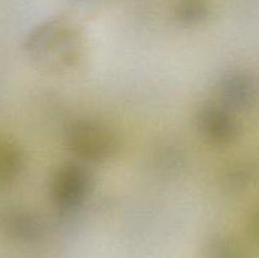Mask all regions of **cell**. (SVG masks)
<instances>
[{
    "instance_id": "6da1fadb",
    "label": "cell",
    "mask_w": 259,
    "mask_h": 258,
    "mask_svg": "<svg viewBox=\"0 0 259 258\" xmlns=\"http://www.w3.org/2000/svg\"><path fill=\"white\" fill-rule=\"evenodd\" d=\"M24 50L38 66L53 72L76 67L83 56V38L75 23L53 18L28 33Z\"/></svg>"
},
{
    "instance_id": "7a4b0ae2",
    "label": "cell",
    "mask_w": 259,
    "mask_h": 258,
    "mask_svg": "<svg viewBox=\"0 0 259 258\" xmlns=\"http://www.w3.org/2000/svg\"><path fill=\"white\" fill-rule=\"evenodd\" d=\"M67 146L76 156L88 161H106L119 153L121 138L115 129L94 120H78L66 133Z\"/></svg>"
},
{
    "instance_id": "3957f363",
    "label": "cell",
    "mask_w": 259,
    "mask_h": 258,
    "mask_svg": "<svg viewBox=\"0 0 259 258\" xmlns=\"http://www.w3.org/2000/svg\"><path fill=\"white\" fill-rule=\"evenodd\" d=\"M90 190V175L83 167L67 164L57 171L51 184V195L57 206L73 209L78 206Z\"/></svg>"
},
{
    "instance_id": "277c9868",
    "label": "cell",
    "mask_w": 259,
    "mask_h": 258,
    "mask_svg": "<svg viewBox=\"0 0 259 258\" xmlns=\"http://www.w3.org/2000/svg\"><path fill=\"white\" fill-rule=\"evenodd\" d=\"M197 126L205 138L217 144H227L238 136V125L227 109L205 105L197 113Z\"/></svg>"
},
{
    "instance_id": "5b68a950",
    "label": "cell",
    "mask_w": 259,
    "mask_h": 258,
    "mask_svg": "<svg viewBox=\"0 0 259 258\" xmlns=\"http://www.w3.org/2000/svg\"><path fill=\"white\" fill-rule=\"evenodd\" d=\"M0 222L8 233L24 239L38 237L42 230L39 219L27 210H8L3 214Z\"/></svg>"
},
{
    "instance_id": "8992f818",
    "label": "cell",
    "mask_w": 259,
    "mask_h": 258,
    "mask_svg": "<svg viewBox=\"0 0 259 258\" xmlns=\"http://www.w3.org/2000/svg\"><path fill=\"white\" fill-rule=\"evenodd\" d=\"M218 91L225 105L240 106L249 98V83L242 73H224L218 83Z\"/></svg>"
},
{
    "instance_id": "52a82bcc",
    "label": "cell",
    "mask_w": 259,
    "mask_h": 258,
    "mask_svg": "<svg viewBox=\"0 0 259 258\" xmlns=\"http://www.w3.org/2000/svg\"><path fill=\"white\" fill-rule=\"evenodd\" d=\"M24 166L20 148L10 142H0V187L12 185L19 177Z\"/></svg>"
},
{
    "instance_id": "ba28073f",
    "label": "cell",
    "mask_w": 259,
    "mask_h": 258,
    "mask_svg": "<svg viewBox=\"0 0 259 258\" xmlns=\"http://www.w3.org/2000/svg\"><path fill=\"white\" fill-rule=\"evenodd\" d=\"M209 13L206 0H177L174 8L175 18L185 25L201 24L207 19Z\"/></svg>"
}]
</instances>
